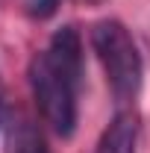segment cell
Here are the masks:
<instances>
[{"mask_svg": "<svg viewBox=\"0 0 150 153\" xmlns=\"http://www.w3.org/2000/svg\"><path fill=\"white\" fill-rule=\"evenodd\" d=\"M6 153H50V150H47L41 133L36 130V124H33L27 115H18V118L9 124Z\"/></svg>", "mask_w": 150, "mask_h": 153, "instance_id": "4", "label": "cell"}, {"mask_svg": "<svg viewBox=\"0 0 150 153\" xmlns=\"http://www.w3.org/2000/svg\"><path fill=\"white\" fill-rule=\"evenodd\" d=\"M91 44L106 71V82L112 94L118 100H132L141 88L144 68H141V56H138V47L132 41L130 30L115 18H103L91 30Z\"/></svg>", "mask_w": 150, "mask_h": 153, "instance_id": "2", "label": "cell"}, {"mask_svg": "<svg viewBox=\"0 0 150 153\" xmlns=\"http://www.w3.org/2000/svg\"><path fill=\"white\" fill-rule=\"evenodd\" d=\"M82 76V41L74 27L53 33L50 47L30 59V88L41 118L62 138L76 130V91Z\"/></svg>", "mask_w": 150, "mask_h": 153, "instance_id": "1", "label": "cell"}, {"mask_svg": "<svg viewBox=\"0 0 150 153\" xmlns=\"http://www.w3.org/2000/svg\"><path fill=\"white\" fill-rule=\"evenodd\" d=\"M59 3H62V0H24V9H27V15H33V18H50L59 9Z\"/></svg>", "mask_w": 150, "mask_h": 153, "instance_id": "5", "label": "cell"}, {"mask_svg": "<svg viewBox=\"0 0 150 153\" xmlns=\"http://www.w3.org/2000/svg\"><path fill=\"white\" fill-rule=\"evenodd\" d=\"M6 121V94H3V82H0V127Z\"/></svg>", "mask_w": 150, "mask_h": 153, "instance_id": "6", "label": "cell"}, {"mask_svg": "<svg viewBox=\"0 0 150 153\" xmlns=\"http://www.w3.org/2000/svg\"><path fill=\"white\" fill-rule=\"evenodd\" d=\"M138 144V124L132 112H118L112 124L103 130L94 153H135Z\"/></svg>", "mask_w": 150, "mask_h": 153, "instance_id": "3", "label": "cell"}]
</instances>
